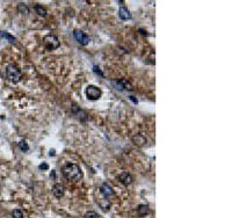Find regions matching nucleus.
I'll return each mask as SVG.
<instances>
[{
    "instance_id": "10",
    "label": "nucleus",
    "mask_w": 232,
    "mask_h": 218,
    "mask_svg": "<svg viewBox=\"0 0 232 218\" xmlns=\"http://www.w3.org/2000/svg\"><path fill=\"white\" fill-rule=\"evenodd\" d=\"M118 179V181L122 183V184H124V186H128V184H130V183L132 182V177L128 173V172H122L121 174L117 177Z\"/></svg>"
},
{
    "instance_id": "1",
    "label": "nucleus",
    "mask_w": 232,
    "mask_h": 218,
    "mask_svg": "<svg viewBox=\"0 0 232 218\" xmlns=\"http://www.w3.org/2000/svg\"><path fill=\"white\" fill-rule=\"evenodd\" d=\"M62 173H63L64 177L66 180L73 181V182H77V181L82 179V172L77 164L69 163V164L64 165L63 168H62Z\"/></svg>"
},
{
    "instance_id": "24",
    "label": "nucleus",
    "mask_w": 232,
    "mask_h": 218,
    "mask_svg": "<svg viewBox=\"0 0 232 218\" xmlns=\"http://www.w3.org/2000/svg\"><path fill=\"white\" fill-rule=\"evenodd\" d=\"M129 98L131 99V101H132V102H135V103H137V100H136V99H135L133 96H129Z\"/></svg>"
},
{
    "instance_id": "18",
    "label": "nucleus",
    "mask_w": 232,
    "mask_h": 218,
    "mask_svg": "<svg viewBox=\"0 0 232 218\" xmlns=\"http://www.w3.org/2000/svg\"><path fill=\"white\" fill-rule=\"evenodd\" d=\"M0 35L2 36L4 38H6V40H8V42L9 43H15V38L13 37V36H11L7 31H0Z\"/></svg>"
},
{
    "instance_id": "25",
    "label": "nucleus",
    "mask_w": 232,
    "mask_h": 218,
    "mask_svg": "<svg viewBox=\"0 0 232 218\" xmlns=\"http://www.w3.org/2000/svg\"><path fill=\"white\" fill-rule=\"evenodd\" d=\"M50 177H52V179H55V171H52V172H51V174H50Z\"/></svg>"
},
{
    "instance_id": "21",
    "label": "nucleus",
    "mask_w": 232,
    "mask_h": 218,
    "mask_svg": "<svg viewBox=\"0 0 232 218\" xmlns=\"http://www.w3.org/2000/svg\"><path fill=\"white\" fill-rule=\"evenodd\" d=\"M93 69H94V72H95L96 74H99V76H101V77H103V74L101 73V71H100V69H99L98 66H94Z\"/></svg>"
},
{
    "instance_id": "5",
    "label": "nucleus",
    "mask_w": 232,
    "mask_h": 218,
    "mask_svg": "<svg viewBox=\"0 0 232 218\" xmlns=\"http://www.w3.org/2000/svg\"><path fill=\"white\" fill-rule=\"evenodd\" d=\"M96 203L103 210V211H109L110 206H111V202H110L109 198L104 197L102 194H100V191L98 190V196H96Z\"/></svg>"
},
{
    "instance_id": "20",
    "label": "nucleus",
    "mask_w": 232,
    "mask_h": 218,
    "mask_svg": "<svg viewBox=\"0 0 232 218\" xmlns=\"http://www.w3.org/2000/svg\"><path fill=\"white\" fill-rule=\"evenodd\" d=\"M85 218H100V216H99L96 212H94V211H88L85 215Z\"/></svg>"
},
{
    "instance_id": "16",
    "label": "nucleus",
    "mask_w": 232,
    "mask_h": 218,
    "mask_svg": "<svg viewBox=\"0 0 232 218\" xmlns=\"http://www.w3.org/2000/svg\"><path fill=\"white\" fill-rule=\"evenodd\" d=\"M73 113H74L75 115H78V117L80 118L81 121H85L87 118L86 113L84 112V110H81V109H79V108H73Z\"/></svg>"
},
{
    "instance_id": "6",
    "label": "nucleus",
    "mask_w": 232,
    "mask_h": 218,
    "mask_svg": "<svg viewBox=\"0 0 232 218\" xmlns=\"http://www.w3.org/2000/svg\"><path fill=\"white\" fill-rule=\"evenodd\" d=\"M73 37H74V40L79 44H81V45H87L88 43H89V37H88V35H86L82 30H79V29H75L74 31H73Z\"/></svg>"
},
{
    "instance_id": "14",
    "label": "nucleus",
    "mask_w": 232,
    "mask_h": 218,
    "mask_svg": "<svg viewBox=\"0 0 232 218\" xmlns=\"http://www.w3.org/2000/svg\"><path fill=\"white\" fill-rule=\"evenodd\" d=\"M35 12L37 13L40 16H45L46 14H48L45 8L42 6V5H40V4H36V5H35Z\"/></svg>"
},
{
    "instance_id": "23",
    "label": "nucleus",
    "mask_w": 232,
    "mask_h": 218,
    "mask_svg": "<svg viewBox=\"0 0 232 218\" xmlns=\"http://www.w3.org/2000/svg\"><path fill=\"white\" fill-rule=\"evenodd\" d=\"M49 155H50V157H53V155H55V150H50V152H49Z\"/></svg>"
},
{
    "instance_id": "12",
    "label": "nucleus",
    "mask_w": 232,
    "mask_h": 218,
    "mask_svg": "<svg viewBox=\"0 0 232 218\" xmlns=\"http://www.w3.org/2000/svg\"><path fill=\"white\" fill-rule=\"evenodd\" d=\"M136 211L138 213V216L144 217V216H147V215L150 213V208H149V205H146V204H139V205L137 206V209H136Z\"/></svg>"
},
{
    "instance_id": "2",
    "label": "nucleus",
    "mask_w": 232,
    "mask_h": 218,
    "mask_svg": "<svg viewBox=\"0 0 232 218\" xmlns=\"http://www.w3.org/2000/svg\"><path fill=\"white\" fill-rule=\"evenodd\" d=\"M6 76L7 78L11 80L12 83H19L22 78V73L20 69L17 67L15 64H8L7 67H6Z\"/></svg>"
},
{
    "instance_id": "15",
    "label": "nucleus",
    "mask_w": 232,
    "mask_h": 218,
    "mask_svg": "<svg viewBox=\"0 0 232 218\" xmlns=\"http://www.w3.org/2000/svg\"><path fill=\"white\" fill-rule=\"evenodd\" d=\"M17 11L19 13H21V14H29V7L27 6V4H24V2H20L19 5H17Z\"/></svg>"
},
{
    "instance_id": "19",
    "label": "nucleus",
    "mask_w": 232,
    "mask_h": 218,
    "mask_svg": "<svg viewBox=\"0 0 232 218\" xmlns=\"http://www.w3.org/2000/svg\"><path fill=\"white\" fill-rule=\"evenodd\" d=\"M13 218H23V211L21 209H14L12 212Z\"/></svg>"
},
{
    "instance_id": "17",
    "label": "nucleus",
    "mask_w": 232,
    "mask_h": 218,
    "mask_svg": "<svg viewBox=\"0 0 232 218\" xmlns=\"http://www.w3.org/2000/svg\"><path fill=\"white\" fill-rule=\"evenodd\" d=\"M19 148H20V150L23 151V152H28L29 151L28 144H27V141H24V139H22V141H19Z\"/></svg>"
},
{
    "instance_id": "13",
    "label": "nucleus",
    "mask_w": 232,
    "mask_h": 218,
    "mask_svg": "<svg viewBox=\"0 0 232 218\" xmlns=\"http://www.w3.org/2000/svg\"><path fill=\"white\" fill-rule=\"evenodd\" d=\"M132 141H133V144L137 145V146H143V145L146 144V138H145L143 135L138 134V135H136L135 137H132Z\"/></svg>"
},
{
    "instance_id": "22",
    "label": "nucleus",
    "mask_w": 232,
    "mask_h": 218,
    "mask_svg": "<svg viewBox=\"0 0 232 218\" xmlns=\"http://www.w3.org/2000/svg\"><path fill=\"white\" fill-rule=\"evenodd\" d=\"M38 168H40V170H44V171H45V170H48V168H49V166L46 165L45 163H42V164L38 166Z\"/></svg>"
},
{
    "instance_id": "11",
    "label": "nucleus",
    "mask_w": 232,
    "mask_h": 218,
    "mask_svg": "<svg viewBox=\"0 0 232 218\" xmlns=\"http://www.w3.org/2000/svg\"><path fill=\"white\" fill-rule=\"evenodd\" d=\"M118 16H120V19L123 20V21H127V20H130V19L132 18L130 11L124 6L120 7V9H118Z\"/></svg>"
},
{
    "instance_id": "9",
    "label": "nucleus",
    "mask_w": 232,
    "mask_h": 218,
    "mask_svg": "<svg viewBox=\"0 0 232 218\" xmlns=\"http://www.w3.org/2000/svg\"><path fill=\"white\" fill-rule=\"evenodd\" d=\"M65 193V188H64L63 184L60 183H56L53 187H52V194L55 195L56 198H62Z\"/></svg>"
},
{
    "instance_id": "8",
    "label": "nucleus",
    "mask_w": 232,
    "mask_h": 218,
    "mask_svg": "<svg viewBox=\"0 0 232 218\" xmlns=\"http://www.w3.org/2000/svg\"><path fill=\"white\" fill-rule=\"evenodd\" d=\"M113 85L115 86V88L117 87V89H120V91H132V86H131V84L129 83L128 80L125 79H120V80H116V81H113Z\"/></svg>"
},
{
    "instance_id": "7",
    "label": "nucleus",
    "mask_w": 232,
    "mask_h": 218,
    "mask_svg": "<svg viewBox=\"0 0 232 218\" xmlns=\"http://www.w3.org/2000/svg\"><path fill=\"white\" fill-rule=\"evenodd\" d=\"M99 191H100V194H102L104 197H107V198H110V197L115 196L114 189L111 188L108 183H102V184L100 186V188H99Z\"/></svg>"
},
{
    "instance_id": "3",
    "label": "nucleus",
    "mask_w": 232,
    "mask_h": 218,
    "mask_svg": "<svg viewBox=\"0 0 232 218\" xmlns=\"http://www.w3.org/2000/svg\"><path fill=\"white\" fill-rule=\"evenodd\" d=\"M43 44H44L46 50H55V49H58V48H59L60 42H59L57 36L46 35L45 37L43 38Z\"/></svg>"
},
{
    "instance_id": "4",
    "label": "nucleus",
    "mask_w": 232,
    "mask_h": 218,
    "mask_svg": "<svg viewBox=\"0 0 232 218\" xmlns=\"http://www.w3.org/2000/svg\"><path fill=\"white\" fill-rule=\"evenodd\" d=\"M85 93H86V98L88 100H99L100 98H101V95H102V92H101V89L99 88L98 86H94V85H88L86 87V91H85Z\"/></svg>"
}]
</instances>
